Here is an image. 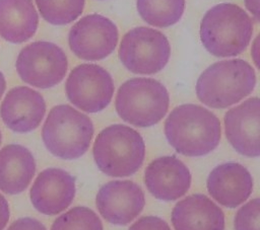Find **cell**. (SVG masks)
<instances>
[{"label":"cell","mask_w":260,"mask_h":230,"mask_svg":"<svg viewBox=\"0 0 260 230\" xmlns=\"http://www.w3.org/2000/svg\"><path fill=\"white\" fill-rule=\"evenodd\" d=\"M92 155L99 169L109 176H128L143 163L145 145L134 129L115 124L100 132L92 147Z\"/></svg>","instance_id":"cell-4"},{"label":"cell","mask_w":260,"mask_h":230,"mask_svg":"<svg viewBox=\"0 0 260 230\" xmlns=\"http://www.w3.org/2000/svg\"><path fill=\"white\" fill-rule=\"evenodd\" d=\"M100 214L109 223L127 225L143 210L142 188L130 180H113L104 184L95 199Z\"/></svg>","instance_id":"cell-11"},{"label":"cell","mask_w":260,"mask_h":230,"mask_svg":"<svg viewBox=\"0 0 260 230\" xmlns=\"http://www.w3.org/2000/svg\"><path fill=\"white\" fill-rule=\"evenodd\" d=\"M253 29V21L243 8L233 3H220L204 14L200 40L211 55L234 57L249 46Z\"/></svg>","instance_id":"cell-2"},{"label":"cell","mask_w":260,"mask_h":230,"mask_svg":"<svg viewBox=\"0 0 260 230\" xmlns=\"http://www.w3.org/2000/svg\"><path fill=\"white\" fill-rule=\"evenodd\" d=\"M245 4L256 21H259V0H245Z\"/></svg>","instance_id":"cell-27"},{"label":"cell","mask_w":260,"mask_h":230,"mask_svg":"<svg viewBox=\"0 0 260 230\" xmlns=\"http://www.w3.org/2000/svg\"><path fill=\"white\" fill-rule=\"evenodd\" d=\"M35 172L34 155L24 146L9 144L0 150V190L7 195L22 193Z\"/></svg>","instance_id":"cell-18"},{"label":"cell","mask_w":260,"mask_h":230,"mask_svg":"<svg viewBox=\"0 0 260 230\" xmlns=\"http://www.w3.org/2000/svg\"><path fill=\"white\" fill-rule=\"evenodd\" d=\"M136 4L141 18L156 27L174 25L185 9V0H137Z\"/></svg>","instance_id":"cell-20"},{"label":"cell","mask_w":260,"mask_h":230,"mask_svg":"<svg viewBox=\"0 0 260 230\" xmlns=\"http://www.w3.org/2000/svg\"><path fill=\"white\" fill-rule=\"evenodd\" d=\"M9 206L2 194H0V230H3L9 220Z\"/></svg>","instance_id":"cell-26"},{"label":"cell","mask_w":260,"mask_h":230,"mask_svg":"<svg viewBox=\"0 0 260 230\" xmlns=\"http://www.w3.org/2000/svg\"><path fill=\"white\" fill-rule=\"evenodd\" d=\"M0 144H1V132H0Z\"/></svg>","instance_id":"cell-29"},{"label":"cell","mask_w":260,"mask_h":230,"mask_svg":"<svg viewBox=\"0 0 260 230\" xmlns=\"http://www.w3.org/2000/svg\"><path fill=\"white\" fill-rule=\"evenodd\" d=\"M69 101L86 112L106 108L114 94V82L110 73L96 64H81L75 67L66 80Z\"/></svg>","instance_id":"cell-9"},{"label":"cell","mask_w":260,"mask_h":230,"mask_svg":"<svg viewBox=\"0 0 260 230\" xmlns=\"http://www.w3.org/2000/svg\"><path fill=\"white\" fill-rule=\"evenodd\" d=\"M42 17L51 24H68L81 15L85 0H35Z\"/></svg>","instance_id":"cell-21"},{"label":"cell","mask_w":260,"mask_h":230,"mask_svg":"<svg viewBox=\"0 0 260 230\" xmlns=\"http://www.w3.org/2000/svg\"><path fill=\"white\" fill-rule=\"evenodd\" d=\"M260 201L255 198L242 206L235 216L236 230H259Z\"/></svg>","instance_id":"cell-23"},{"label":"cell","mask_w":260,"mask_h":230,"mask_svg":"<svg viewBox=\"0 0 260 230\" xmlns=\"http://www.w3.org/2000/svg\"><path fill=\"white\" fill-rule=\"evenodd\" d=\"M93 132V124L86 114L68 104H60L50 110L42 129V139L54 156L72 160L88 150Z\"/></svg>","instance_id":"cell-5"},{"label":"cell","mask_w":260,"mask_h":230,"mask_svg":"<svg viewBox=\"0 0 260 230\" xmlns=\"http://www.w3.org/2000/svg\"><path fill=\"white\" fill-rule=\"evenodd\" d=\"M171 56V46L159 30L146 26L130 29L123 36L119 58L130 72L154 74L161 71Z\"/></svg>","instance_id":"cell-7"},{"label":"cell","mask_w":260,"mask_h":230,"mask_svg":"<svg viewBox=\"0 0 260 230\" xmlns=\"http://www.w3.org/2000/svg\"><path fill=\"white\" fill-rule=\"evenodd\" d=\"M144 181L148 191L155 199L175 201L190 188L191 173L176 156H161L147 165Z\"/></svg>","instance_id":"cell-15"},{"label":"cell","mask_w":260,"mask_h":230,"mask_svg":"<svg viewBox=\"0 0 260 230\" xmlns=\"http://www.w3.org/2000/svg\"><path fill=\"white\" fill-rule=\"evenodd\" d=\"M172 223L175 230H224V214L208 197L195 194L176 204Z\"/></svg>","instance_id":"cell-17"},{"label":"cell","mask_w":260,"mask_h":230,"mask_svg":"<svg viewBox=\"0 0 260 230\" xmlns=\"http://www.w3.org/2000/svg\"><path fill=\"white\" fill-rule=\"evenodd\" d=\"M75 197V178L60 168H47L36 178L29 198L42 214L53 216L67 209Z\"/></svg>","instance_id":"cell-12"},{"label":"cell","mask_w":260,"mask_h":230,"mask_svg":"<svg viewBox=\"0 0 260 230\" xmlns=\"http://www.w3.org/2000/svg\"><path fill=\"white\" fill-rule=\"evenodd\" d=\"M45 112L44 97L27 86H16L10 89L0 105V117L3 123L15 133H28L37 129Z\"/></svg>","instance_id":"cell-13"},{"label":"cell","mask_w":260,"mask_h":230,"mask_svg":"<svg viewBox=\"0 0 260 230\" xmlns=\"http://www.w3.org/2000/svg\"><path fill=\"white\" fill-rule=\"evenodd\" d=\"M170 96L167 88L152 78H131L118 89L115 106L119 117L136 127L157 124L167 113Z\"/></svg>","instance_id":"cell-6"},{"label":"cell","mask_w":260,"mask_h":230,"mask_svg":"<svg viewBox=\"0 0 260 230\" xmlns=\"http://www.w3.org/2000/svg\"><path fill=\"white\" fill-rule=\"evenodd\" d=\"M5 89H6V80H5L3 73L0 71V99H1Z\"/></svg>","instance_id":"cell-28"},{"label":"cell","mask_w":260,"mask_h":230,"mask_svg":"<svg viewBox=\"0 0 260 230\" xmlns=\"http://www.w3.org/2000/svg\"><path fill=\"white\" fill-rule=\"evenodd\" d=\"M39 15L32 0H0V35L12 44L29 40L37 31Z\"/></svg>","instance_id":"cell-19"},{"label":"cell","mask_w":260,"mask_h":230,"mask_svg":"<svg viewBox=\"0 0 260 230\" xmlns=\"http://www.w3.org/2000/svg\"><path fill=\"white\" fill-rule=\"evenodd\" d=\"M15 68L22 81L47 89L63 80L68 61L60 47L51 42L39 41L25 46L19 52Z\"/></svg>","instance_id":"cell-8"},{"label":"cell","mask_w":260,"mask_h":230,"mask_svg":"<svg viewBox=\"0 0 260 230\" xmlns=\"http://www.w3.org/2000/svg\"><path fill=\"white\" fill-rule=\"evenodd\" d=\"M206 186L212 199L233 209L243 204L252 194L253 177L242 164L226 162L211 170Z\"/></svg>","instance_id":"cell-16"},{"label":"cell","mask_w":260,"mask_h":230,"mask_svg":"<svg viewBox=\"0 0 260 230\" xmlns=\"http://www.w3.org/2000/svg\"><path fill=\"white\" fill-rule=\"evenodd\" d=\"M51 230H103V224L91 209L77 206L60 215Z\"/></svg>","instance_id":"cell-22"},{"label":"cell","mask_w":260,"mask_h":230,"mask_svg":"<svg viewBox=\"0 0 260 230\" xmlns=\"http://www.w3.org/2000/svg\"><path fill=\"white\" fill-rule=\"evenodd\" d=\"M259 109V98L251 97L224 114L228 141L238 153L247 157H258L260 154Z\"/></svg>","instance_id":"cell-14"},{"label":"cell","mask_w":260,"mask_h":230,"mask_svg":"<svg viewBox=\"0 0 260 230\" xmlns=\"http://www.w3.org/2000/svg\"><path fill=\"white\" fill-rule=\"evenodd\" d=\"M165 135L178 153L190 157L203 156L219 144L220 122L213 112L203 106L182 104L168 116Z\"/></svg>","instance_id":"cell-1"},{"label":"cell","mask_w":260,"mask_h":230,"mask_svg":"<svg viewBox=\"0 0 260 230\" xmlns=\"http://www.w3.org/2000/svg\"><path fill=\"white\" fill-rule=\"evenodd\" d=\"M119 40L116 24L101 14L79 19L70 29L68 44L75 56L86 61H99L115 50Z\"/></svg>","instance_id":"cell-10"},{"label":"cell","mask_w":260,"mask_h":230,"mask_svg":"<svg viewBox=\"0 0 260 230\" xmlns=\"http://www.w3.org/2000/svg\"><path fill=\"white\" fill-rule=\"evenodd\" d=\"M7 230H47L46 227L37 219L24 217L15 220Z\"/></svg>","instance_id":"cell-25"},{"label":"cell","mask_w":260,"mask_h":230,"mask_svg":"<svg viewBox=\"0 0 260 230\" xmlns=\"http://www.w3.org/2000/svg\"><path fill=\"white\" fill-rule=\"evenodd\" d=\"M256 85L254 68L242 59L216 62L196 82L198 99L212 108H225L248 96Z\"/></svg>","instance_id":"cell-3"},{"label":"cell","mask_w":260,"mask_h":230,"mask_svg":"<svg viewBox=\"0 0 260 230\" xmlns=\"http://www.w3.org/2000/svg\"><path fill=\"white\" fill-rule=\"evenodd\" d=\"M128 230H171L168 223L156 216H144L133 223Z\"/></svg>","instance_id":"cell-24"}]
</instances>
